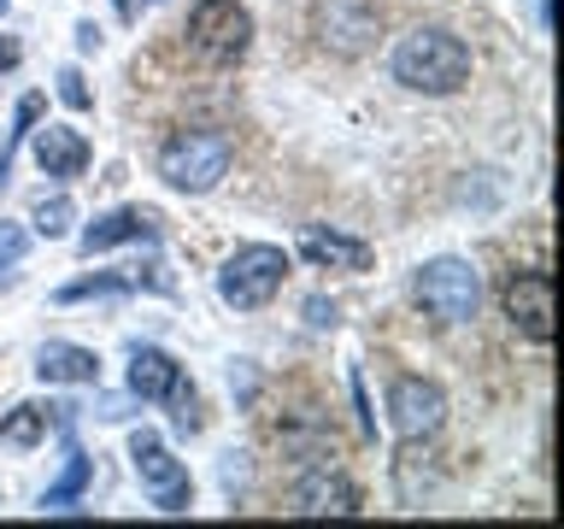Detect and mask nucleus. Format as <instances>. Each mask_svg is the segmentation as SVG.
I'll list each match as a JSON object with an SVG mask.
<instances>
[{
  "instance_id": "obj_11",
  "label": "nucleus",
  "mask_w": 564,
  "mask_h": 529,
  "mask_svg": "<svg viewBox=\"0 0 564 529\" xmlns=\"http://www.w3.org/2000/svg\"><path fill=\"white\" fill-rule=\"evenodd\" d=\"M159 236V218L141 206H123V212H106V218H95L83 229V253H106V247L118 241H153Z\"/></svg>"
},
{
  "instance_id": "obj_6",
  "label": "nucleus",
  "mask_w": 564,
  "mask_h": 529,
  "mask_svg": "<svg viewBox=\"0 0 564 529\" xmlns=\"http://www.w3.org/2000/svg\"><path fill=\"white\" fill-rule=\"evenodd\" d=\"M130 388L141 400H171L176 406V430H194V395L183 382V365L159 347H135L130 353Z\"/></svg>"
},
{
  "instance_id": "obj_7",
  "label": "nucleus",
  "mask_w": 564,
  "mask_h": 529,
  "mask_svg": "<svg viewBox=\"0 0 564 529\" xmlns=\"http://www.w3.org/2000/svg\"><path fill=\"white\" fill-rule=\"evenodd\" d=\"M130 458H135V471H141V483L153 488V506L159 511H188L194 506V488H188V471L176 465V458L165 453V441L141 430L130 441Z\"/></svg>"
},
{
  "instance_id": "obj_1",
  "label": "nucleus",
  "mask_w": 564,
  "mask_h": 529,
  "mask_svg": "<svg viewBox=\"0 0 564 529\" xmlns=\"http://www.w3.org/2000/svg\"><path fill=\"white\" fill-rule=\"evenodd\" d=\"M470 77V47L453 30H412L394 47V83L412 95H453Z\"/></svg>"
},
{
  "instance_id": "obj_19",
  "label": "nucleus",
  "mask_w": 564,
  "mask_h": 529,
  "mask_svg": "<svg viewBox=\"0 0 564 529\" xmlns=\"http://www.w3.org/2000/svg\"><path fill=\"white\" fill-rule=\"evenodd\" d=\"M123 289V277H83V282H65L59 300L70 306V300H88V294H118Z\"/></svg>"
},
{
  "instance_id": "obj_18",
  "label": "nucleus",
  "mask_w": 564,
  "mask_h": 529,
  "mask_svg": "<svg viewBox=\"0 0 564 529\" xmlns=\"http://www.w3.org/2000/svg\"><path fill=\"white\" fill-rule=\"evenodd\" d=\"M70 218H77V206H70L65 194H59V201H42V206H35V236H47V241L65 236Z\"/></svg>"
},
{
  "instance_id": "obj_22",
  "label": "nucleus",
  "mask_w": 564,
  "mask_h": 529,
  "mask_svg": "<svg viewBox=\"0 0 564 529\" xmlns=\"http://www.w3.org/2000/svg\"><path fill=\"white\" fill-rule=\"evenodd\" d=\"M77 47L95 53V47H100V30H95V24H77Z\"/></svg>"
},
{
  "instance_id": "obj_12",
  "label": "nucleus",
  "mask_w": 564,
  "mask_h": 529,
  "mask_svg": "<svg viewBox=\"0 0 564 529\" xmlns=\"http://www.w3.org/2000/svg\"><path fill=\"white\" fill-rule=\"evenodd\" d=\"M300 253H306L312 264H324V271H365V264H370L365 241L341 236V229H324V224H312L306 236H300Z\"/></svg>"
},
{
  "instance_id": "obj_4",
  "label": "nucleus",
  "mask_w": 564,
  "mask_h": 529,
  "mask_svg": "<svg viewBox=\"0 0 564 529\" xmlns=\"http://www.w3.org/2000/svg\"><path fill=\"white\" fill-rule=\"evenodd\" d=\"M417 300H423V312L441 317V324H470L476 306H482V277H476L465 259H430L417 271Z\"/></svg>"
},
{
  "instance_id": "obj_15",
  "label": "nucleus",
  "mask_w": 564,
  "mask_h": 529,
  "mask_svg": "<svg viewBox=\"0 0 564 529\" xmlns=\"http://www.w3.org/2000/svg\"><path fill=\"white\" fill-rule=\"evenodd\" d=\"M42 435H47V412H42V406H12V412L0 418V441H7V447H35Z\"/></svg>"
},
{
  "instance_id": "obj_3",
  "label": "nucleus",
  "mask_w": 564,
  "mask_h": 529,
  "mask_svg": "<svg viewBox=\"0 0 564 529\" xmlns=\"http://www.w3.org/2000/svg\"><path fill=\"white\" fill-rule=\"evenodd\" d=\"M282 277H289V253L253 241V247H236V259L218 271V294H224V306H236V312H259L276 300Z\"/></svg>"
},
{
  "instance_id": "obj_24",
  "label": "nucleus",
  "mask_w": 564,
  "mask_h": 529,
  "mask_svg": "<svg viewBox=\"0 0 564 529\" xmlns=\"http://www.w3.org/2000/svg\"><path fill=\"white\" fill-rule=\"evenodd\" d=\"M141 7H148V0H118V18H123V24H135Z\"/></svg>"
},
{
  "instance_id": "obj_25",
  "label": "nucleus",
  "mask_w": 564,
  "mask_h": 529,
  "mask_svg": "<svg viewBox=\"0 0 564 529\" xmlns=\"http://www.w3.org/2000/svg\"><path fill=\"white\" fill-rule=\"evenodd\" d=\"M18 65V42H7V35H0V71H12Z\"/></svg>"
},
{
  "instance_id": "obj_5",
  "label": "nucleus",
  "mask_w": 564,
  "mask_h": 529,
  "mask_svg": "<svg viewBox=\"0 0 564 529\" xmlns=\"http://www.w3.org/2000/svg\"><path fill=\"white\" fill-rule=\"evenodd\" d=\"M188 42L200 47L212 65H229L247 53V42H253V18H247L241 0H200V7L188 12Z\"/></svg>"
},
{
  "instance_id": "obj_13",
  "label": "nucleus",
  "mask_w": 564,
  "mask_h": 529,
  "mask_svg": "<svg viewBox=\"0 0 564 529\" xmlns=\"http://www.w3.org/2000/svg\"><path fill=\"white\" fill-rule=\"evenodd\" d=\"M35 165L47 176H83L88 171V141L77 130H65V123H47V130H35Z\"/></svg>"
},
{
  "instance_id": "obj_10",
  "label": "nucleus",
  "mask_w": 564,
  "mask_h": 529,
  "mask_svg": "<svg viewBox=\"0 0 564 529\" xmlns=\"http://www.w3.org/2000/svg\"><path fill=\"white\" fill-rule=\"evenodd\" d=\"M294 511H306V518H324V511L352 518V511H359V488H352L341 471H312V476H300V488H294Z\"/></svg>"
},
{
  "instance_id": "obj_26",
  "label": "nucleus",
  "mask_w": 564,
  "mask_h": 529,
  "mask_svg": "<svg viewBox=\"0 0 564 529\" xmlns=\"http://www.w3.org/2000/svg\"><path fill=\"white\" fill-rule=\"evenodd\" d=\"M7 7H12V0H0V12H7Z\"/></svg>"
},
{
  "instance_id": "obj_14",
  "label": "nucleus",
  "mask_w": 564,
  "mask_h": 529,
  "mask_svg": "<svg viewBox=\"0 0 564 529\" xmlns=\"http://www.w3.org/2000/svg\"><path fill=\"white\" fill-rule=\"evenodd\" d=\"M35 377L42 382H100V359L77 342H47L35 353Z\"/></svg>"
},
{
  "instance_id": "obj_23",
  "label": "nucleus",
  "mask_w": 564,
  "mask_h": 529,
  "mask_svg": "<svg viewBox=\"0 0 564 529\" xmlns=\"http://www.w3.org/2000/svg\"><path fill=\"white\" fill-rule=\"evenodd\" d=\"M7 176H12V141L0 136V188H7Z\"/></svg>"
},
{
  "instance_id": "obj_8",
  "label": "nucleus",
  "mask_w": 564,
  "mask_h": 529,
  "mask_svg": "<svg viewBox=\"0 0 564 529\" xmlns=\"http://www.w3.org/2000/svg\"><path fill=\"white\" fill-rule=\"evenodd\" d=\"M388 412H394V430L405 441H423V435H435L441 423H447V395H441L435 382H423V377H400L394 388H388Z\"/></svg>"
},
{
  "instance_id": "obj_2",
  "label": "nucleus",
  "mask_w": 564,
  "mask_h": 529,
  "mask_svg": "<svg viewBox=\"0 0 564 529\" xmlns=\"http://www.w3.org/2000/svg\"><path fill=\"white\" fill-rule=\"evenodd\" d=\"M229 153L236 148H229V136H218V130H176L165 148H159V176L183 194H206V188L224 183Z\"/></svg>"
},
{
  "instance_id": "obj_9",
  "label": "nucleus",
  "mask_w": 564,
  "mask_h": 529,
  "mask_svg": "<svg viewBox=\"0 0 564 529\" xmlns=\"http://www.w3.org/2000/svg\"><path fill=\"white\" fill-rule=\"evenodd\" d=\"M506 317L511 330L529 335V342H553V277L546 271H523L506 282Z\"/></svg>"
},
{
  "instance_id": "obj_20",
  "label": "nucleus",
  "mask_w": 564,
  "mask_h": 529,
  "mask_svg": "<svg viewBox=\"0 0 564 529\" xmlns=\"http://www.w3.org/2000/svg\"><path fill=\"white\" fill-rule=\"evenodd\" d=\"M59 100L70 106V112H88V106H95V95H88V83H83V71H59Z\"/></svg>"
},
{
  "instance_id": "obj_17",
  "label": "nucleus",
  "mask_w": 564,
  "mask_h": 529,
  "mask_svg": "<svg viewBox=\"0 0 564 529\" xmlns=\"http://www.w3.org/2000/svg\"><path fill=\"white\" fill-rule=\"evenodd\" d=\"M24 253H30V229H24V224H7V218H0V289L12 282V264L24 259Z\"/></svg>"
},
{
  "instance_id": "obj_16",
  "label": "nucleus",
  "mask_w": 564,
  "mask_h": 529,
  "mask_svg": "<svg viewBox=\"0 0 564 529\" xmlns=\"http://www.w3.org/2000/svg\"><path fill=\"white\" fill-rule=\"evenodd\" d=\"M83 488H88V458H83V453H70V458H65V471H59V483L42 494V506H47V511H59V506L77 500Z\"/></svg>"
},
{
  "instance_id": "obj_21",
  "label": "nucleus",
  "mask_w": 564,
  "mask_h": 529,
  "mask_svg": "<svg viewBox=\"0 0 564 529\" xmlns=\"http://www.w3.org/2000/svg\"><path fill=\"white\" fill-rule=\"evenodd\" d=\"M306 317H312L317 330H329L335 324V306H329V300H306Z\"/></svg>"
}]
</instances>
